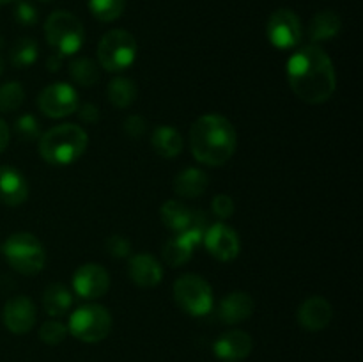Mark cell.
I'll return each instance as SVG.
<instances>
[{"label":"cell","mask_w":363,"mask_h":362,"mask_svg":"<svg viewBox=\"0 0 363 362\" xmlns=\"http://www.w3.org/2000/svg\"><path fill=\"white\" fill-rule=\"evenodd\" d=\"M14 20L18 21L23 27H32V25L38 23L39 13L30 2H25V0H20L14 7Z\"/></svg>","instance_id":"1f68e13d"},{"label":"cell","mask_w":363,"mask_h":362,"mask_svg":"<svg viewBox=\"0 0 363 362\" xmlns=\"http://www.w3.org/2000/svg\"><path fill=\"white\" fill-rule=\"evenodd\" d=\"M14 130L16 135L25 142H35L41 138V123L35 119L30 114H25V116L18 117L16 124H14Z\"/></svg>","instance_id":"4dcf8cb0"},{"label":"cell","mask_w":363,"mask_h":362,"mask_svg":"<svg viewBox=\"0 0 363 362\" xmlns=\"http://www.w3.org/2000/svg\"><path fill=\"white\" fill-rule=\"evenodd\" d=\"M73 287L85 300H98L110 290V275L98 263H85L74 272Z\"/></svg>","instance_id":"7c38bea8"},{"label":"cell","mask_w":363,"mask_h":362,"mask_svg":"<svg viewBox=\"0 0 363 362\" xmlns=\"http://www.w3.org/2000/svg\"><path fill=\"white\" fill-rule=\"evenodd\" d=\"M67 334H69L67 327L59 319H48L39 327V337H41L43 343L50 344V346H57V344L62 343Z\"/></svg>","instance_id":"f546056e"},{"label":"cell","mask_w":363,"mask_h":362,"mask_svg":"<svg viewBox=\"0 0 363 362\" xmlns=\"http://www.w3.org/2000/svg\"><path fill=\"white\" fill-rule=\"evenodd\" d=\"M204 245L209 254L222 263H229L240 256V234L223 222L211 224L204 234Z\"/></svg>","instance_id":"8fae6325"},{"label":"cell","mask_w":363,"mask_h":362,"mask_svg":"<svg viewBox=\"0 0 363 362\" xmlns=\"http://www.w3.org/2000/svg\"><path fill=\"white\" fill-rule=\"evenodd\" d=\"M62 60H64L62 55H59V53H52V55L48 57V60H46V67H48V71L55 73V71H59L60 67H62Z\"/></svg>","instance_id":"74e56055"},{"label":"cell","mask_w":363,"mask_h":362,"mask_svg":"<svg viewBox=\"0 0 363 362\" xmlns=\"http://www.w3.org/2000/svg\"><path fill=\"white\" fill-rule=\"evenodd\" d=\"M255 302L247 291H233L222 298L218 305V318L225 325H238L254 314Z\"/></svg>","instance_id":"ac0fdd59"},{"label":"cell","mask_w":363,"mask_h":362,"mask_svg":"<svg viewBox=\"0 0 363 362\" xmlns=\"http://www.w3.org/2000/svg\"><path fill=\"white\" fill-rule=\"evenodd\" d=\"M126 0H89V9L91 14L99 21H116L117 18L123 16Z\"/></svg>","instance_id":"83f0119b"},{"label":"cell","mask_w":363,"mask_h":362,"mask_svg":"<svg viewBox=\"0 0 363 362\" xmlns=\"http://www.w3.org/2000/svg\"><path fill=\"white\" fill-rule=\"evenodd\" d=\"M25 102V89L20 82L0 85V112H14Z\"/></svg>","instance_id":"f1b7e54d"},{"label":"cell","mask_w":363,"mask_h":362,"mask_svg":"<svg viewBox=\"0 0 363 362\" xmlns=\"http://www.w3.org/2000/svg\"><path fill=\"white\" fill-rule=\"evenodd\" d=\"M151 146L162 158H176L183 151V137L176 128L158 126L151 135Z\"/></svg>","instance_id":"44dd1931"},{"label":"cell","mask_w":363,"mask_h":362,"mask_svg":"<svg viewBox=\"0 0 363 362\" xmlns=\"http://www.w3.org/2000/svg\"><path fill=\"white\" fill-rule=\"evenodd\" d=\"M9 2H14V0H0V6H4V4H9Z\"/></svg>","instance_id":"ab89813d"},{"label":"cell","mask_w":363,"mask_h":362,"mask_svg":"<svg viewBox=\"0 0 363 362\" xmlns=\"http://www.w3.org/2000/svg\"><path fill=\"white\" fill-rule=\"evenodd\" d=\"M89 144L87 131L73 123L57 124L39 138V155L48 165L64 167L77 162Z\"/></svg>","instance_id":"3957f363"},{"label":"cell","mask_w":363,"mask_h":362,"mask_svg":"<svg viewBox=\"0 0 363 362\" xmlns=\"http://www.w3.org/2000/svg\"><path fill=\"white\" fill-rule=\"evenodd\" d=\"M128 275L137 286L155 287L163 279V266L155 256L151 254H135L128 263Z\"/></svg>","instance_id":"e0dca14e"},{"label":"cell","mask_w":363,"mask_h":362,"mask_svg":"<svg viewBox=\"0 0 363 362\" xmlns=\"http://www.w3.org/2000/svg\"><path fill=\"white\" fill-rule=\"evenodd\" d=\"M340 28H342V21L339 14L333 11H319L308 23V38L314 43L330 41L340 34Z\"/></svg>","instance_id":"ffe728a7"},{"label":"cell","mask_w":363,"mask_h":362,"mask_svg":"<svg viewBox=\"0 0 363 362\" xmlns=\"http://www.w3.org/2000/svg\"><path fill=\"white\" fill-rule=\"evenodd\" d=\"M69 75L82 87H91L99 82V67L89 57H80L69 64Z\"/></svg>","instance_id":"484cf974"},{"label":"cell","mask_w":363,"mask_h":362,"mask_svg":"<svg viewBox=\"0 0 363 362\" xmlns=\"http://www.w3.org/2000/svg\"><path fill=\"white\" fill-rule=\"evenodd\" d=\"M2 319L9 332L18 334V336L30 332L35 325V319H38L34 302L23 295L9 298L4 305Z\"/></svg>","instance_id":"4fadbf2b"},{"label":"cell","mask_w":363,"mask_h":362,"mask_svg":"<svg viewBox=\"0 0 363 362\" xmlns=\"http://www.w3.org/2000/svg\"><path fill=\"white\" fill-rule=\"evenodd\" d=\"M0 251H2V247H0Z\"/></svg>","instance_id":"b9f144b4"},{"label":"cell","mask_w":363,"mask_h":362,"mask_svg":"<svg viewBox=\"0 0 363 362\" xmlns=\"http://www.w3.org/2000/svg\"><path fill=\"white\" fill-rule=\"evenodd\" d=\"M286 73L291 91L308 105L328 102L337 89L335 67L321 46L308 45L293 53Z\"/></svg>","instance_id":"6da1fadb"},{"label":"cell","mask_w":363,"mask_h":362,"mask_svg":"<svg viewBox=\"0 0 363 362\" xmlns=\"http://www.w3.org/2000/svg\"><path fill=\"white\" fill-rule=\"evenodd\" d=\"M174 300L186 314L201 318L211 312L213 290L206 279L197 273H183L172 287Z\"/></svg>","instance_id":"ba28073f"},{"label":"cell","mask_w":363,"mask_h":362,"mask_svg":"<svg viewBox=\"0 0 363 362\" xmlns=\"http://www.w3.org/2000/svg\"><path fill=\"white\" fill-rule=\"evenodd\" d=\"M211 209H213V213L218 216V219H229V216L234 215V209H236V206H234L233 197H229L227 194H218L213 197Z\"/></svg>","instance_id":"e575fe53"},{"label":"cell","mask_w":363,"mask_h":362,"mask_svg":"<svg viewBox=\"0 0 363 362\" xmlns=\"http://www.w3.org/2000/svg\"><path fill=\"white\" fill-rule=\"evenodd\" d=\"M191 252H194V247L188 245L179 234L170 238V240L163 245V259H165L167 265L172 266V268L186 265L191 259Z\"/></svg>","instance_id":"4316f807"},{"label":"cell","mask_w":363,"mask_h":362,"mask_svg":"<svg viewBox=\"0 0 363 362\" xmlns=\"http://www.w3.org/2000/svg\"><path fill=\"white\" fill-rule=\"evenodd\" d=\"M123 128L124 133H126L128 137L140 138L144 137L145 131H147V121L142 116H138V114H131V116H128L126 119H124Z\"/></svg>","instance_id":"836d02e7"},{"label":"cell","mask_w":363,"mask_h":362,"mask_svg":"<svg viewBox=\"0 0 363 362\" xmlns=\"http://www.w3.org/2000/svg\"><path fill=\"white\" fill-rule=\"evenodd\" d=\"M2 73H4V59L0 57V75H2Z\"/></svg>","instance_id":"f35d334b"},{"label":"cell","mask_w":363,"mask_h":362,"mask_svg":"<svg viewBox=\"0 0 363 362\" xmlns=\"http://www.w3.org/2000/svg\"><path fill=\"white\" fill-rule=\"evenodd\" d=\"M296 318L301 329L308 332H319L332 323L333 307L326 298L311 297L298 307Z\"/></svg>","instance_id":"9a60e30c"},{"label":"cell","mask_w":363,"mask_h":362,"mask_svg":"<svg viewBox=\"0 0 363 362\" xmlns=\"http://www.w3.org/2000/svg\"><path fill=\"white\" fill-rule=\"evenodd\" d=\"M209 177L208 174L197 167H188V169L181 170L176 177H174V192L181 197L195 199L201 197L206 190H208Z\"/></svg>","instance_id":"d6986e66"},{"label":"cell","mask_w":363,"mask_h":362,"mask_svg":"<svg viewBox=\"0 0 363 362\" xmlns=\"http://www.w3.org/2000/svg\"><path fill=\"white\" fill-rule=\"evenodd\" d=\"M78 117L85 124H96L99 121V109L94 103H82L77 109Z\"/></svg>","instance_id":"d590c367"},{"label":"cell","mask_w":363,"mask_h":362,"mask_svg":"<svg viewBox=\"0 0 363 362\" xmlns=\"http://www.w3.org/2000/svg\"><path fill=\"white\" fill-rule=\"evenodd\" d=\"M266 35L275 48L291 50L300 45L303 38V25L294 11L277 9L268 18Z\"/></svg>","instance_id":"9c48e42d"},{"label":"cell","mask_w":363,"mask_h":362,"mask_svg":"<svg viewBox=\"0 0 363 362\" xmlns=\"http://www.w3.org/2000/svg\"><path fill=\"white\" fill-rule=\"evenodd\" d=\"M67 332L84 343H99L112 332V314L99 304L80 305L69 316Z\"/></svg>","instance_id":"52a82bcc"},{"label":"cell","mask_w":363,"mask_h":362,"mask_svg":"<svg viewBox=\"0 0 363 362\" xmlns=\"http://www.w3.org/2000/svg\"><path fill=\"white\" fill-rule=\"evenodd\" d=\"M106 251L112 258L116 259H123L128 258L131 252V243L126 236L123 234H112V236L106 240Z\"/></svg>","instance_id":"d6a6232c"},{"label":"cell","mask_w":363,"mask_h":362,"mask_svg":"<svg viewBox=\"0 0 363 362\" xmlns=\"http://www.w3.org/2000/svg\"><path fill=\"white\" fill-rule=\"evenodd\" d=\"M9 138H11V131L9 126L4 119H0V153L9 146Z\"/></svg>","instance_id":"8d00e7d4"},{"label":"cell","mask_w":363,"mask_h":362,"mask_svg":"<svg viewBox=\"0 0 363 362\" xmlns=\"http://www.w3.org/2000/svg\"><path fill=\"white\" fill-rule=\"evenodd\" d=\"M45 38L59 55H74L84 46L85 31L74 14L67 11H55L45 21Z\"/></svg>","instance_id":"277c9868"},{"label":"cell","mask_w":363,"mask_h":362,"mask_svg":"<svg viewBox=\"0 0 363 362\" xmlns=\"http://www.w3.org/2000/svg\"><path fill=\"white\" fill-rule=\"evenodd\" d=\"M137 39L133 34L123 28H113L106 32L98 45V62L103 70L110 73H119L128 70L137 59Z\"/></svg>","instance_id":"8992f818"},{"label":"cell","mask_w":363,"mask_h":362,"mask_svg":"<svg viewBox=\"0 0 363 362\" xmlns=\"http://www.w3.org/2000/svg\"><path fill=\"white\" fill-rule=\"evenodd\" d=\"M28 197V183L13 165H0V202L16 208Z\"/></svg>","instance_id":"2e32d148"},{"label":"cell","mask_w":363,"mask_h":362,"mask_svg":"<svg viewBox=\"0 0 363 362\" xmlns=\"http://www.w3.org/2000/svg\"><path fill=\"white\" fill-rule=\"evenodd\" d=\"M137 85L128 77H116L113 80H110L108 87H106L108 102L116 109H128L133 105V102L137 99Z\"/></svg>","instance_id":"603a6c76"},{"label":"cell","mask_w":363,"mask_h":362,"mask_svg":"<svg viewBox=\"0 0 363 362\" xmlns=\"http://www.w3.org/2000/svg\"><path fill=\"white\" fill-rule=\"evenodd\" d=\"M38 55L39 46L32 38H20L18 41H14L9 52L11 64L18 70H25V67L32 66L38 60Z\"/></svg>","instance_id":"d4e9b609"},{"label":"cell","mask_w":363,"mask_h":362,"mask_svg":"<svg viewBox=\"0 0 363 362\" xmlns=\"http://www.w3.org/2000/svg\"><path fill=\"white\" fill-rule=\"evenodd\" d=\"M2 252L11 268L23 275H35L45 268L46 251L30 233H14L4 241Z\"/></svg>","instance_id":"5b68a950"},{"label":"cell","mask_w":363,"mask_h":362,"mask_svg":"<svg viewBox=\"0 0 363 362\" xmlns=\"http://www.w3.org/2000/svg\"><path fill=\"white\" fill-rule=\"evenodd\" d=\"M238 148V133L227 117L220 114L201 116L190 128V149L199 163L220 167L229 162Z\"/></svg>","instance_id":"7a4b0ae2"},{"label":"cell","mask_w":363,"mask_h":362,"mask_svg":"<svg viewBox=\"0 0 363 362\" xmlns=\"http://www.w3.org/2000/svg\"><path fill=\"white\" fill-rule=\"evenodd\" d=\"M160 216H162V222L165 224L169 229L181 233L183 229H186V226L190 224L191 219V209L186 204L179 201H170L163 202L162 209H160Z\"/></svg>","instance_id":"cb8c5ba5"},{"label":"cell","mask_w":363,"mask_h":362,"mask_svg":"<svg viewBox=\"0 0 363 362\" xmlns=\"http://www.w3.org/2000/svg\"><path fill=\"white\" fill-rule=\"evenodd\" d=\"M39 2H50V0H39Z\"/></svg>","instance_id":"60d3db41"},{"label":"cell","mask_w":363,"mask_h":362,"mask_svg":"<svg viewBox=\"0 0 363 362\" xmlns=\"http://www.w3.org/2000/svg\"><path fill=\"white\" fill-rule=\"evenodd\" d=\"M71 305H73V297L64 284L53 283L46 286L45 293H43V307H45L46 314L60 318L69 311Z\"/></svg>","instance_id":"7402d4cb"},{"label":"cell","mask_w":363,"mask_h":362,"mask_svg":"<svg viewBox=\"0 0 363 362\" xmlns=\"http://www.w3.org/2000/svg\"><path fill=\"white\" fill-rule=\"evenodd\" d=\"M252 348H254L252 336L240 329L227 330L213 344V351L223 362L245 361L252 353Z\"/></svg>","instance_id":"5bb4252c"},{"label":"cell","mask_w":363,"mask_h":362,"mask_svg":"<svg viewBox=\"0 0 363 362\" xmlns=\"http://www.w3.org/2000/svg\"><path fill=\"white\" fill-rule=\"evenodd\" d=\"M78 105L80 102H78L77 89L64 82L46 85L38 96L39 110L50 119H62V117L71 116L77 112Z\"/></svg>","instance_id":"30bf717a"}]
</instances>
